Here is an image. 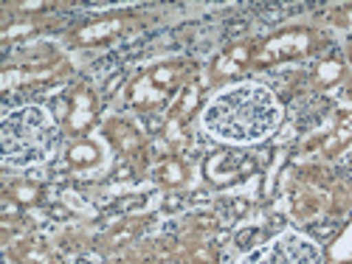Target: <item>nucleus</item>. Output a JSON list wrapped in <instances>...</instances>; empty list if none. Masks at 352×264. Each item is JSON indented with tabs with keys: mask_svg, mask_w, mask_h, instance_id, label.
Returning <instances> with one entry per match:
<instances>
[{
	"mask_svg": "<svg viewBox=\"0 0 352 264\" xmlns=\"http://www.w3.org/2000/svg\"><path fill=\"white\" fill-rule=\"evenodd\" d=\"M341 76H344V62H338V60H324L316 68V84H321V87L338 84Z\"/></svg>",
	"mask_w": 352,
	"mask_h": 264,
	"instance_id": "dca6fc26",
	"label": "nucleus"
},
{
	"mask_svg": "<svg viewBox=\"0 0 352 264\" xmlns=\"http://www.w3.org/2000/svg\"><path fill=\"white\" fill-rule=\"evenodd\" d=\"M197 104H200V87L195 84V82H189L184 91L178 93V107L172 110V115H178V119L186 124L192 115H195V110H197Z\"/></svg>",
	"mask_w": 352,
	"mask_h": 264,
	"instance_id": "2eb2a0df",
	"label": "nucleus"
},
{
	"mask_svg": "<svg viewBox=\"0 0 352 264\" xmlns=\"http://www.w3.org/2000/svg\"><path fill=\"white\" fill-rule=\"evenodd\" d=\"M68 99H71V112H68V121L63 127H65V132H71L76 138H85V132L94 127L96 112H99L96 93L91 91V87H76V91L68 93Z\"/></svg>",
	"mask_w": 352,
	"mask_h": 264,
	"instance_id": "423d86ee",
	"label": "nucleus"
},
{
	"mask_svg": "<svg viewBox=\"0 0 352 264\" xmlns=\"http://www.w3.org/2000/svg\"><path fill=\"white\" fill-rule=\"evenodd\" d=\"M127 99H130V107H133V110H138V112H144V115L158 112V110H164V107L172 101V96H169V93H164L161 87H155V84H153V79L146 76V73H141L138 79H133Z\"/></svg>",
	"mask_w": 352,
	"mask_h": 264,
	"instance_id": "0eeeda50",
	"label": "nucleus"
},
{
	"mask_svg": "<svg viewBox=\"0 0 352 264\" xmlns=\"http://www.w3.org/2000/svg\"><path fill=\"white\" fill-rule=\"evenodd\" d=\"M256 169H259V163L254 160V155L234 152V149H217L203 163V178L214 189H228L234 183L251 178V174H256Z\"/></svg>",
	"mask_w": 352,
	"mask_h": 264,
	"instance_id": "20e7f679",
	"label": "nucleus"
},
{
	"mask_svg": "<svg viewBox=\"0 0 352 264\" xmlns=\"http://www.w3.org/2000/svg\"><path fill=\"white\" fill-rule=\"evenodd\" d=\"M313 45H316V40L307 28H290V32L268 37L262 45L254 48V65L265 68V65H276V62L299 60V56H307L313 51Z\"/></svg>",
	"mask_w": 352,
	"mask_h": 264,
	"instance_id": "39448f33",
	"label": "nucleus"
},
{
	"mask_svg": "<svg viewBox=\"0 0 352 264\" xmlns=\"http://www.w3.org/2000/svg\"><path fill=\"white\" fill-rule=\"evenodd\" d=\"M349 62H352V45H349Z\"/></svg>",
	"mask_w": 352,
	"mask_h": 264,
	"instance_id": "412c9836",
	"label": "nucleus"
},
{
	"mask_svg": "<svg viewBox=\"0 0 352 264\" xmlns=\"http://www.w3.org/2000/svg\"><path fill=\"white\" fill-rule=\"evenodd\" d=\"M338 233H341V222H338V219H321V222L316 219V222L310 225V230H307V237L321 245V242H333Z\"/></svg>",
	"mask_w": 352,
	"mask_h": 264,
	"instance_id": "f3484780",
	"label": "nucleus"
},
{
	"mask_svg": "<svg viewBox=\"0 0 352 264\" xmlns=\"http://www.w3.org/2000/svg\"><path fill=\"white\" fill-rule=\"evenodd\" d=\"M124 28V20L122 17H107V20H99V23H91V25H85L76 32V43L82 45H91V43H102V40H110L116 37Z\"/></svg>",
	"mask_w": 352,
	"mask_h": 264,
	"instance_id": "9d476101",
	"label": "nucleus"
},
{
	"mask_svg": "<svg viewBox=\"0 0 352 264\" xmlns=\"http://www.w3.org/2000/svg\"><path fill=\"white\" fill-rule=\"evenodd\" d=\"M43 194H45L43 183H34V180H17V183L9 186V197L14 202H20L23 208H32V205H37Z\"/></svg>",
	"mask_w": 352,
	"mask_h": 264,
	"instance_id": "ddd939ff",
	"label": "nucleus"
},
{
	"mask_svg": "<svg viewBox=\"0 0 352 264\" xmlns=\"http://www.w3.org/2000/svg\"><path fill=\"white\" fill-rule=\"evenodd\" d=\"M234 242H237V248H243V250H251V248L265 242V233H262L259 228H245V230H240L237 237H234Z\"/></svg>",
	"mask_w": 352,
	"mask_h": 264,
	"instance_id": "aec40b11",
	"label": "nucleus"
},
{
	"mask_svg": "<svg viewBox=\"0 0 352 264\" xmlns=\"http://www.w3.org/2000/svg\"><path fill=\"white\" fill-rule=\"evenodd\" d=\"M349 143H352V112H346V115H344V121H341L336 130H330V132L324 135V141L318 143V152H324V155H338L341 149H346Z\"/></svg>",
	"mask_w": 352,
	"mask_h": 264,
	"instance_id": "9b49d317",
	"label": "nucleus"
},
{
	"mask_svg": "<svg viewBox=\"0 0 352 264\" xmlns=\"http://www.w3.org/2000/svg\"><path fill=\"white\" fill-rule=\"evenodd\" d=\"M164 141L172 146H181V143H186V130H184V121L178 119V115H172L169 112V119L164 121Z\"/></svg>",
	"mask_w": 352,
	"mask_h": 264,
	"instance_id": "a211bd4d",
	"label": "nucleus"
},
{
	"mask_svg": "<svg viewBox=\"0 0 352 264\" xmlns=\"http://www.w3.org/2000/svg\"><path fill=\"white\" fill-rule=\"evenodd\" d=\"M285 119L279 96L262 82L226 84L203 104L200 127L220 143L251 146L268 141Z\"/></svg>",
	"mask_w": 352,
	"mask_h": 264,
	"instance_id": "f257e3e1",
	"label": "nucleus"
},
{
	"mask_svg": "<svg viewBox=\"0 0 352 264\" xmlns=\"http://www.w3.org/2000/svg\"><path fill=\"white\" fill-rule=\"evenodd\" d=\"M237 264H327V256L307 233L279 230L276 237L245 250Z\"/></svg>",
	"mask_w": 352,
	"mask_h": 264,
	"instance_id": "7ed1b4c3",
	"label": "nucleus"
},
{
	"mask_svg": "<svg viewBox=\"0 0 352 264\" xmlns=\"http://www.w3.org/2000/svg\"><path fill=\"white\" fill-rule=\"evenodd\" d=\"M155 180L166 189H178V186L186 183V166L178 158H164L155 166Z\"/></svg>",
	"mask_w": 352,
	"mask_h": 264,
	"instance_id": "f8f14e48",
	"label": "nucleus"
},
{
	"mask_svg": "<svg viewBox=\"0 0 352 264\" xmlns=\"http://www.w3.org/2000/svg\"><path fill=\"white\" fill-rule=\"evenodd\" d=\"M102 158H104V146H102V141H96V138H91V135L76 138V141L68 146V149H65V160H68V166L76 169V171H85V169L99 166Z\"/></svg>",
	"mask_w": 352,
	"mask_h": 264,
	"instance_id": "1a4fd4ad",
	"label": "nucleus"
},
{
	"mask_svg": "<svg viewBox=\"0 0 352 264\" xmlns=\"http://www.w3.org/2000/svg\"><path fill=\"white\" fill-rule=\"evenodd\" d=\"M104 138L113 146L116 152H122L124 160L138 155L144 149V141H141V124H130V121H110L104 124Z\"/></svg>",
	"mask_w": 352,
	"mask_h": 264,
	"instance_id": "6e6552de",
	"label": "nucleus"
},
{
	"mask_svg": "<svg viewBox=\"0 0 352 264\" xmlns=\"http://www.w3.org/2000/svg\"><path fill=\"white\" fill-rule=\"evenodd\" d=\"M240 73H243V65L234 62L228 53H220L217 60L212 62V76L214 79H237Z\"/></svg>",
	"mask_w": 352,
	"mask_h": 264,
	"instance_id": "6ab92c4d",
	"label": "nucleus"
},
{
	"mask_svg": "<svg viewBox=\"0 0 352 264\" xmlns=\"http://www.w3.org/2000/svg\"><path fill=\"white\" fill-rule=\"evenodd\" d=\"M333 264H352V222L330 242V250L324 253Z\"/></svg>",
	"mask_w": 352,
	"mask_h": 264,
	"instance_id": "4468645a",
	"label": "nucleus"
},
{
	"mask_svg": "<svg viewBox=\"0 0 352 264\" xmlns=\"http://www.w3.org/2000/svg\"><path fill=\"white\" fill-rule=\"evenodd\" d=\"M0 143L3 163L17 169H32L54 160L63 143V124L43 104H20L3 110L0 119Z\"/></svg>",
	"mask_w": 352,
	"mask_h": 264,
	"instance_id": "f03ea898",
	"label": "nucleus"
}]
</instances>
